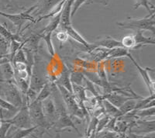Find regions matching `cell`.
<instances>
[{"label": "cell", "instance_id": "cell-20", "mask_svg": "<svg viewBox=\"0 0 155 138\" xmlns=\"http://www.w3.org/2000/svg\"><path fill=\"white\" fill-rule=\"evenodd\" d=\"M0 108L7 110V111L12 112V113H16V112L19 110V109L16 108L14 106H12L9 102H7L6 100H5V99L1 97H0Z\"/></svg>", "mask_w": 155, "mask_h": 138}, {"label": "cell", "instance_id": "cell-11", "mask_svg": "<svg viewBox=\"0 0 155 138\" xmlns=\"http://www.w3.org/2000/svg\"><path fill=\"white\" fill-rule=\"evenodd\" d=\"M92 44L95 48H103L107 50H112L116 48H123L121 41H117V40L110 37H107L104 38V39L95 41Z\"/></svg>", "mask_w": 155, "mask_h": 138}, {"label": "cell", "instance_id": "cell-2", "mask_svg": "<svg viewBox=\"0 0 155 138\" xmlns=\"http://www.w3.org/2000/svg\"><path fill=\"white\" fill-rule=\"evenodd\" d=\"M116 24L122 29H137L142 31L147 30L153 35L155 34L154 14L148 15L144 18L128 17L126 21L116 23Z\"/></svg>", "mask_w": 155, "mask_h": 138}, {"label": "cell", "instance_id": "cell-1", "mask_svg": "<svg viewBox=\"0 0 155 138\" xmlns=\"http://www.w3.org/2000/svg\"><path fill=\"white\" fill-rule=\"evenodd\" d=\"M0 97L19 109L23 104V97L15 80L0 81Z\"/></svg>", "mask_w": 155, "mask_h": 138}, {"label": "cell", "instance_id": "cell-10", "mask_svg": "<svg viewBox=\"0 0 155 138\" xmlns=\"http://www.w3.org/2000/svg\"><path fill=\"white\" fill-rule=\"evenodd\" d=\"M127 57H128L130 59L131 61L133 62V64H134V65H135V67H137V69L138 70L139 73L140 74L142 78H143L145 84H146V85L147 86L150 95H154V81H153V80H151V78H150V74H148V68H143V67H141L140 66L137 64V62L136 61L135 59L133 58L130 52H129Z\"/></svg>", "mask_w": 155, "mask_h": 138}, {"label": "cell", "instance_id": "cell-21", "mask_svg": "<svg viewBox=\"0 0 155 138\" xmlns=\"http://www.w3.org/2000/svg\"><path fill=\"white\" fill-rule=\"evenodd\" d=\"M87 2H88V0H74L72 5H71V17L74 16L76 12L81 7V5L85 3L86 4Z\"/></svg>", "mask_w": 155, "mask_h": 138}, {"label": "cell", "instance_id": "cell-12", "mask_svg": "<svg viewBox=\"0 0 155 138\" xmlns=\"http://www.w3.org/2000/svg\"><path fill=\"white\" fill-rule=\"evenodd\" d=\"M134 41L136 43L137 48H140L144 45H154L155 41L153 37H145L143 34V31L140 30H137L136 34H134Z\"/></svg>", "mask_w": 155, "mask_h": 138}, {"label": "cell", "instance_id": "cell-19", "mask_svg": "<svg viewBox=\"0 0 155 138\" xmlns=\"http://www.w3.org/2000/svg\"><path fill=\"white\" fill-rule=\"evenodd\" d=\"M95 138H123L121 133L112 130H102L95 133Z\"/></svg>", "mask_w": 155, "mask_h": 138}, {"label": "cell", "instance_id": "cell-8", "mask_svg": "<svg viewBox=\"0 0 155 138\" xmlns=\"http://www.w3.org/2000/svg\"><path fill=\"white\" fill-rule=\"evenodd\" d=\"M131 133L136 135L146 134V133H151L155 131V121L146 120L143 119H138L134 123H133L130 126Z\"/></svg>", "mask_w": 155, "mask_h": 138}, {"label": "cell", "instance_id": "cell-24", "mask_svg": "<svg viewBox=\"0 0 155 138\" xmlns=\"http://www.w3.org/2000/svg\"><path fill=\"white\" fill-rule=\"evenodd\" d=\"M68 35L64 30H61V31H58L56 34V38L58 41H59L61 43H64L68 40Z\"/></svg>", "mask_w": 155, "mask_h": 138}, {"label": "cell", "instance_id": "cell-13", "mask_svg": "<svg viewBox=\"0 0 155 138\" xmlns=\"http://www.w3.org/2000/svg\"><path fill=\"white\" fill-rule=\"evenodd\" d=\"M102 103L103 108H104L105 113H106V115H108L109 117H110L111 118H116L118 119L120 117H123L122 116L121 112L120 111L119 108H117L116 106H115L114 105H113L112 103H109V101H107L106 99H102Z\"/></svg>", "mask_w": 155, "mask_h": 138}, {"label": "cell", "instance_id": "cell-28", "mask_svg": "<svg viewBox=\"0 0 155 138\" xmlns=\"http://www.w3.org/2000/svg\"><path fill=\"white\" fill-rule=\"evenodd\" d=\"M2 120H0V127H1V126H2Z\"/></svg>", "mask_w": 155, "mask_h": 138}, {"label": "cell", "instance_id": "cell-9", "mask_svg": "<svg viewBox=\"0 0 155 138\" xmlns=\"http://www.w3.org/2000/svg\"><path fill=\"white\" fill-rule=\"evenodd\" d=\"M61 0H37V2L35 4V9L31 12V16H41L48 14L54 8L58 5Z\"/></svg>", "mask_w": 155, "mask_h": 138}, {"label": "cell", "instance_id": "cell-26", "mask_svg": "<svg viewBox=\"0 0 155 138\" xmlns=\"http://www.w3.org/2000/svg\"><path fill=\"white\" fill-rule=\"evenodd\" d=\"M135 137L136 138H155V133L154 132H151V133L143 134L142 136L135 134Z\"/></svg>", "mask_w": 155, "mask_h": 138}, {"label": "cell", "instance_id": "cell-14", "mask_svg": "<svg viewBox=\"0 0 155 138\" xmlns=\"http://www.w3.org/2000/svg\"><path fill=\"white\" fill-rule=\"evenodd\" d=\"M139 99H140V98H139ZM139 99H129V100L126 101L124 104L122 105L120 107H119V110L121 112L122 116L127 115V114L134 111L135 110L137 103V100Z\"/></svg>", "mask_w": 155, "mask_h": 138}, {"label": "cell", "instance_id": "cell-17", "mask_svg": "<svg viewBox=\"0 0 155 138\" xmlns=\"http://www.w3.org/2000/svg\"><path fill=\"white\" fill-rule=\"evenodd\" d=\"M143 6L149 12V15L154 14V5L150 2V0H137L136 3L134 5V9H137L140 6Z\"/></svg>", "mask_w": 155, "mask_h": 138}, {"label": "cell", "instance_id": "cell-27", "mask_svg": "<svg viewBox=\"0 0 155 138\" xmlns=\"http://www.w3.org/2000/svg\"><path fill=\"white\" fill-rule=\"evenodd\" d=\"M27 138H38V137H37V136H35V135H34L33 133H32V134H30V136Z\"/></svg>", "mask_w": 155, "mask_h": 138}, {"label": "cell", "instance_id": "cell-6", "mask_svg": "<svg viewBox=\"0 0 155 138\" xmlns=\"http://www.w3.org/2000/svg\"><path fill=\"white\" fill-rule=\"evenodd\" d=\"M36 6L34 5L28 9H25L23 12L18 13V14H12V13H5V12L0 11V16L5 17L6 19L12 22L15 27L16 28V34H19L21 31L23 25L27 21H30L32 23H37L36 19L31 16V12L35 9Z\"/></svg>", "mask_w": 155, "mask_h": 138}, {"label": "cell", "instance_id": "cell-4", "mask_svg": "<svg viewBox=\"0 0 155 138\" xmlns=\"http://www.w3.org/2000/svg\"><path fill=\"white\" fill-rule=\"evenodd\" d=\"M3 122L9 123L11 126H13L19 129H28L33 126L31 120L29 113L28 106L25 100H23V106L19 109L16 113L10 119L1 120Z\"/></svg>", "mask_w": 155, "mask_h": 138}, {"label": "cell", "instance_id": "cell-18", "mask_svg": "<svg viewBox=\"0 0 155 138\" xmlns=\"http://www.w3.org/2000/svg\"><path fill=\"white\" fill-rule=\"evenodd\" d=\"M122 45L123 48H127V49H137V46H136V43L134 41V34H129V35H126L123 37V39L121 41Z\"/></svg>", "mask_w": 155, "mask_h": 138}, {"label": "cell", "instance_id": "cell-7", "mask_svg": "<svg viewBox=\"0 0 155 138\" xmlns=\"http://www.w3.org/2000/svg\"><path fill=\"white\" fill-rule=\"evenodd\" d=\"M41 106H42L43 113L50 130L52 129L58 120V110L52 96L51 95L49 97L41 101Z\"/></svg>", "mask_w": 155, "mask_h": 138}, {"label": "cell", "instance_id": "cell-15", "mask_svg": "<svg viewBox=\"0 0 155 138\" xmlns=\"http://www.w3.org/2000/svg\"><path fill=\"white\" fill-rule=\"evenodd\" d=\"M57 85H61L64 88H65L66 89L72 92V85H71V82L70 75H69V72L68 70L65 69L62 72V74L61 75L59 80H58Z\"/></svg>", "mask_w": 155, "mask_h": 138}, {"label": "cell", "instance_id": "cell-22", "mask_svg": "<svg viewBox=\"0 0 155 138\" xmlns=\"http://www.w3.org/2000/svg\"><path fill=\"white\" fill-rule=\"evenodd\" d=\"M84 75L81 73H74L71 75H70V80L71 84H75V85H81V82L84 79Z\"/></svg>", "mask_w": 155, "mask_h": 138}, {"label": "cell", "instance_id": "cell-25", "mask_svg": "<svg viewBox=\"0 0 155 138\" xmlns=\"http://www.w3.org/2000/svg\"><path fill=\"white\" fill-rule=\"evenodd\" d=\"M110 1H112V0H88L86 4L88 5V4L91 3H100L106 6V5H108V4L109 3Z\"/></svg>", "mask_w": 155, "mask_h": 138}, {"label": "cell", "instance_id": "cell-5", "mask_svg": "<svg viewBox=\"0 0 155 138\" xmlns=\"http://www.w3.org/2000/svg\"><path fill=\"white\" fill-rule=\"evenodd\" d=\"M28 110L33 126H37V129H42L43 133L44 131L50 130L43 113L41 101L36 99L34 102H32L28 105Z\"/></svg>", "mask_w": 155, "mask_h": 138}, {"label": "cell", "instance_id": "cell-23", "mask_svg": "<svg viewBox=\"0 0 155 138\" xmlns=\"http://www.w3.org/2000/svg\"><path fill=\"white\" fill-rule=\"evenodd\" d=\"M2 126H1V127H0V138H5L6 137V134H7L8 130H9L11 125L9 123L3 122V121H2Z\"/></svg>", "mask_w": 155, "mask_h": 138}, {"label": "cell", "instance_id": "cell-16", "mask_svg": "<svg viewBox=\"0 0 155 138\" xmlns=\"http://www.w3.org/2000/svg\"><path fill=\"white\" fill-rule=\"evenodd\" d=\"M129 50L124 48H116L114 49L109 50L106 58H117L127 57Z\"/></svg>", "mask_w": 155, "mask_h": 138}, {"label": "cell", "instance_id": "cell-3", "mask_svg": "<svg viewBox=\"0 0 155 138\" xmlns=\"http://www.w3.org/2000/svg\"><path fill=\"white\" fill-rule=\"evenodd\" d=\"M57 87H58V90L60 92L64 103L65 105L66 110H67L70 117L78 118L80 120H82V119L85 118V113L80 108L79 105L78 103L74 94L68 90V89H66L65 88H64L61 85H57Z\"/></svg>", "mask_w": 155, "mask_h": 138}]
</instances>
